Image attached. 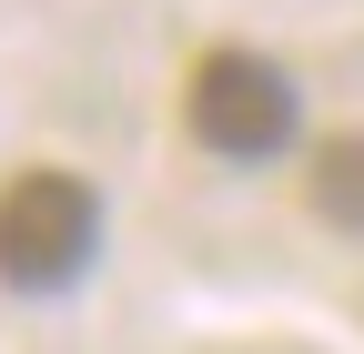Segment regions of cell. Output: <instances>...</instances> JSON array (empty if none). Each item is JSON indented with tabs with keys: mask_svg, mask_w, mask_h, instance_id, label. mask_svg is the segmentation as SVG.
I'll use <instances>...</instances> for the list:
<instances>
[{
	"mask_svg": "<svg viewBox=\"0 0 364 354\" xmlns=\"http://www.w3.org/2000/svg\"><path fill=\"white\" fill-rule=\"evenodd\" d=\"M102 253V193L81 172L31 162L0 183V284L11 294H71Z\"/></svg>",
	"mask_w": 364,
	"mask_h": 354,
	"instance_id": "6da1fadb",
	"label": "cell"
},
{
	"mask_svg": "<svg viewBox=\"0 0 364 354\" xmlns=\"http://www.w3.org/2000/svg\"><path fill=\"white\" fill-rule=\"evenodd\" d=\"M182 122H193V142L213 162H273L304 132V92L284 81V61L223 41V51H203L193 81H182Z\"/></svg>",
	"mask_w": 364,
	"mask_h": 354,
	"instance_id": "7a4b0ae2",
	"label": "cell"
},
{
	"mask_svg": "<svg viewBox=\"0 0 364 354\" xmlns=\"http://www.w3.org/2000/svg\"><path fill=\"white\" fill-rule=\"evenodd\" d=\"M314 213L344 233H364V132H334L324 152H314Z\"/></svg>",
	"mask_w": 364,
	"mask_h": 354,
	"instance_id": "3957f363",
	"label": "cell"
}]
</instances>
